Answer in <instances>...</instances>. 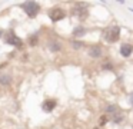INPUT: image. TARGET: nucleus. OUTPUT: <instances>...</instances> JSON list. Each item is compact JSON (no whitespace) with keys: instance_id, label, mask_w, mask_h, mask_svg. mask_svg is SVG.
I'll list each match as a JSON object with an SVG mask.
<instances>
[{"instance_id":"nucleus-1","label":"nucleus","mask_w":133,"mask_h":129,"mask_svg":"<svg viewBox=\"0 0 133 129\" xmlns=\"http://www.w3.org/2000/svg\"><path fill=\"white\" fill-rule=\"evenodd\" d=\"M22 9L29 17H36L40 11V6H39L37 2H26L22 4Z\"/></svg>"},{"instance_id":"nucleus-2","label":"nucleus","mask_w":133,"mask_h":129,"mask_svg":"<svg viewBox=\"0 0 133 129\" xmlns=\"http://www.w3.org/2000/svg\"><path fill=\"white\" fill-rule=\"evenodd\" d=\"M119 36H120V29L117 27V26H112V27L106 29L103 33V37L106 42L109 43H115L119 40Z\"/></svg>"},{"instance_id":"nucleus-3","label":"nucleus","mask_w":133,"mask_h":129,"mask_svg":"<svg viewBox=\"0 0 133 129\" xmlns=\"http://www.w3.org/2000/svg\"><path fill=\"white\" fill-rule=\"evenodd\" d=\"M4 42H6L7 45H12V46L19 47V49L23 47V40L16 36L13 32H6V33H4Z\"/></svg>"},{"instance_id":"nucleus-4","label":"nucleus","mask_w":133,"mask_h":129,"mask_svg":"<svg viewBox=\"0 0 133 129\" xmlns=\"http://www.w3.org/2000/svg\"><path fill=\"white\" fill-rule=\"evenodd\" d=\"M64 16H66L64 10H62L59 7H55V9H50L49 10V17L52 22H59V20L64 19Z\"/></svg>"},{"instance_id":"nucleus-5","label":"nucleus","mask_w":133,"mask_h":129,"mask_svg":"<svg viewBox=\"0 0 133 129\" xmlns=\"http://www.w3.org/2000/svg\"><path fill=\"white\" fill-rule=\"evenodd\" d=\"M73 13L77 17H80V19H84L87 16V6L84 3H76L75 9H73Z\"/></svg>"},{"instance_id":"nucleus-6","label":"nucleus","mask_w":133,"mask_h":129,"mask_svg":"<svg viewBox=\"0 0 133 129\" xmlns=\"http://www.w3.org/2000/svg\"><path fill=\"white\" fill-rule=\"evenodd\" d=\"M56 105H57V103H56L55 99H46L43 102V105H42V109H43L44 112H52L53 109L56 108Z\"/></svg>"},{"instance_id":"nucleus-7","label":"nucleus","mask_w":133,"mask_h":129,"mask_svg":"<svg viewBox=\"0 0 133 129\" xmlns=\"http://www.w3.org/2000/svg\"><path fill=\"white\" fill-rule=\"evenodd\" d=\"M132 52H133V46L129 45V43H123L120 46V54L123 57H129L132 54Z\"/></svg>"},{"instance_id":"nucleus-8","label":"nucleus","mask_w":133,"mask_h":129,"mask_svg":"<svg viewBox=\"0 0 133 129\" xmlns=\"http://www.w3.org/2000/svg\"><path fill=\"white\" fill-rule=\"evenodd\" d=\"M102 54H103V50H102L100 46H90L89 47V56L97 59V57H100Z\"/></svg>"},{"instance_id":"nucleus-9","label":"nucleus","mask_w":133,"mask_h":129,"mask_svg":"<svg viewBox=\"0 0 133 129\" xmlns=\"http://www.w3.org/2000/svg\"><path fill=\"white\" fill-rule=\"evenodd\" d=\"M123 119H124V115L122 113V112H116V113L110 115V120L115 122V123H120Z\"/></svg>"},{"instance_id":"nucleus-10","label":"nucleus","mask_w":133,"mask_h":129,"mask_svg":"<svg viewBox=\"0 0 133 129\" xmlns=\"http://www.w3.org/2000/svg\"><path fill=\"white\" fill-rule=\"evenodd\" d=\"M84 33H86V29H84L83 26H76V27L73 29V36H76V37H82Z\"/></svg>"},{"instance_id":"nucleus-11","label":"nucleus","mask_w":133,"mask_h":129,"mask_svg":"<svg viewBox=\"0 0 133 129\" xmlns=\"http://www.w3.org/2000/svg\"><path fill=\"white\" fill-rule=\"evenodd\" d=\"M49 49L52 52H59L62 49V45L57 42V40H53V42H49Z\"/></svg>"},{"instance_id":"nucleus-12","label":"nucleus","mask_w":133,"mask_h":129,"mask_svg":"<svg viewBox=\"0 0 133 129\" xmlns=\"http://www.w3.org/2000/svg\"><path fill=\"white\" fill-rule=\"evenodd\" d=\"M37 42H39L37 34H32V36L27 37V43H29L30 46H36V45H37Z\"/></svg>"},{"instance_id":"nucleus-13","label":"nucleus","mask_w":133,"mask_h":129,"mask_svg":"<svg viewBox=\"0 0 133 129\" xmlns=\"http://www.w3.org/2000/svg\"><path fill=\"white\" fill-rule=\"evenodd\" d=\"M10 82H12V79H10L9 75H0V83L2 85H9Z\"/></svg>"},{"instance_id":"nucleus-14","label":"nucleus","mask_w":133,"mask_h":129,"mask_svg":"<svg viewBox=\"0 0 133 129\" xmlns=\"http://www.w3.org/2000/svg\"><path fill=\"white\" fill-rule=\"evenodd\" d=\"M106 112L110 113V115H113V113H116V112H120V109H119V106H116V105H110V106H107Z\"/></svg>"},{"instance_id":"nucleus-15","label":"nucleus","mask_w":133,"mask_h":129,"mask_svg":"<svg viewBox=\"0 0 133 129\" xmlns=\"http://www.w3.org/2000/svg\"><path fill=\"white\" fill-rule=\"evenodd\" d=\"M82 45H83L82 42H76V40H73V42H72V46H73L75 49H80Z\"/></svg>"},{"instance_id":"nucleus-16","label":"nucleus","mask_w":133,"mask_h":129,"mask_svg":"<svg viewBox=\"0 0 133 129\" xmlns=\"http://www.w3.org/2000/svg\"><path fill=\"white\" fill-rule=\"evenodd\" d=\"M106 122H107V116H106V115H103V116L99 119V125H104Z\"/></svg>"},{"instance_id":"nucleus-17","label":"nucleus","mask_w":133,"mask_h":129,"mask_svg":"<svg viewBox=\"0 0 133 129\" xmlns=\"http://www.w3.org/2000/svg\"><path fill=\"white\" fill-rule=\"evenodd\" d=\"M103 69H106V70H113L112 63H104V65H103Z\"/></svg>"},{"instance_id":"nucleus-18","label":"nucleus","mask_w":133,"mask_h":129,"mask_svg":"<svg viewBox=\"0 0 133 129\" xmlns=\"http://www.w3.org/2000/svg\"><path fill=\"white\" fill-rule=\"evenodd\" d=\"M129 102H130V105H132V106H133V93H132V95H130V97H129Z\"/></svg>"},{"instance_id":"nucleus-19","label":"nucleus","mask_w":133,"mask_h":129,"mask_svg":"<svg viewBox=\"0 0 133 129\" xmlns=\"http://www.w3.org/2000/svg\"><path fill=\"white\" fill-rule=\"evenodd\" d=\"M0 36H2V30H0Z\"/></svg>"},{"instance_id":"nucleus-20","label":"nucleus","mask_w":133,"mask_h":129,"mask_svg":"<svg viewBox=\"0 0 133 129\" xmlns=\"http://www.w3.org/2000/svg\"><path fill=\"white\" fill-rule=\"evenodd\" d=\"M93 129H99V128H93Z\"/></svg>"},{"instance_id":"nucleus-21","label":"nucleus","mask_w":133,"mask_h":129,"mask_svg":"<svg viewBox=\"0 0 133 129\" xmlns=\"http://www.w3.org/2000/svg\"><path fill=\"white\" fill-rule=\"evenodd\" d=\"M130 10H132V11H133V9H130Z\"/></svg>"}]
</instances>
